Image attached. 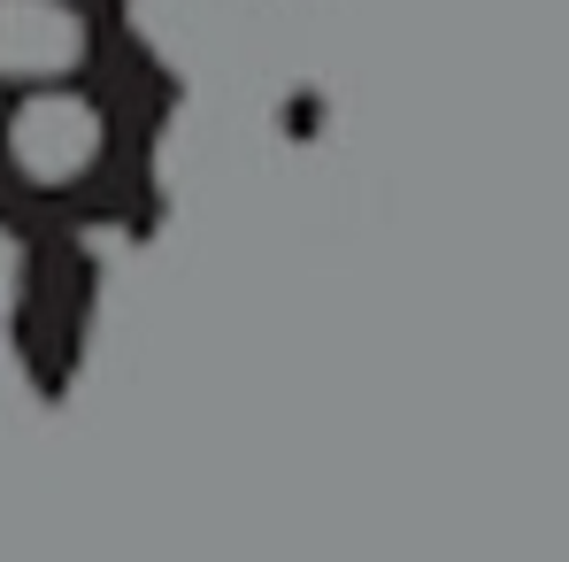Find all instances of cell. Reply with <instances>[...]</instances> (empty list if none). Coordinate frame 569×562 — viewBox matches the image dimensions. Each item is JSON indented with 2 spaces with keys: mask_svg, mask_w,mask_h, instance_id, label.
<instances>
[{
  "mask_svg": "<svg viewBox=\"0 0 569 562\" xmlns=\"http://www.w3.org/2000/svg\"><path fill=\"white\" fill-rule=\"evenodd\" d=\"M93 55V23L70 0H0V78L47 93Z\"/></svg>",
  "mask_w": 569,
  "mask_h": 562,
  "instance_id": "7a4b0ae2",
  "label": "cell"
},
{
  "mask_svg": "<svg viewBox=\"0 0 569 562\" xmlns=\"http://www.w3.org/2000/svg\"><path fill=\"white\" fill-rule=\"evenodd\" d=\"M108 155V124L86 93L70 86H47V93H23V108L8 116V162L31 178V186H78Z\"/></svg>",
  "mask_w": 569,
  "mask_h": 562,
  "instance_id": "6da1fadb",
  "label": "cell"
}]
</instances>
